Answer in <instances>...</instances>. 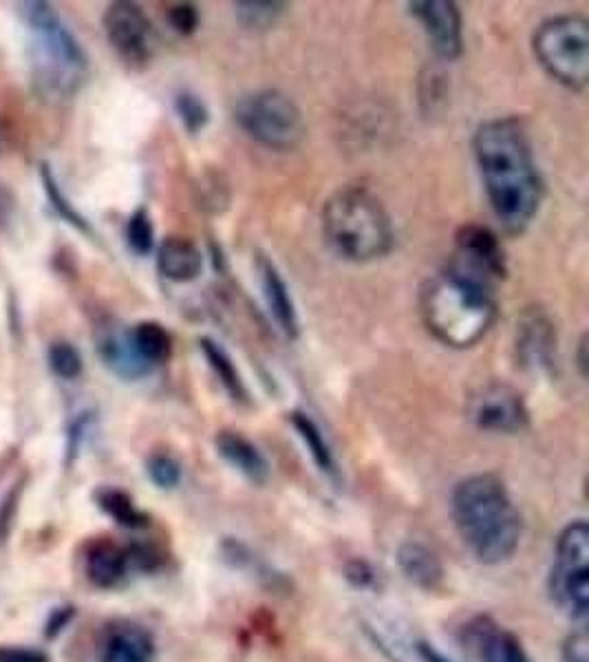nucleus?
Masks as SVG:
<instances>
[{
    "label": "nucleus",
    "instance_id": "obj_1",
    "mask_svg": "<svg viewBox=\"0 0 589 662\" xmlns=\"http://www.w3.org/2000/svg\"><path fill=\"white\" fill-rule=\"evenodd\" d=\"M472 151L494 217L505 232H525L538 215L545 186L523 122L519 118L483 122L472 138Z\"/></svg>",
    "mask_w": 589,
    "mask_h": 662
},
{
    "label": "nucleus",
    "instance_id": "obj_2",
    "mask_svg": "<svg viewBox=\"0 0 589 662\" xmlns=\"http://www.w3.org/2000/svg\"><path fill=\"white\" fill-rule=\"evenodd\" d=\"M419 314L435 340L452 349L475 347L494 325L492 283L452 261L419 292Z\"/></svg>",
    "mask_w": 589,
    "mask_h": 662
},
{
    "label": "nucleus",
    "instance_id": "obj_3",
    "mask_svg": "<svg viewBox=\"0 0 589 662\" xmlns=\"http://www.w3.org/2000/svg\"><path fill=\"white\" fill-rule=\"evenodd\" d=\"M452 519L463 543L486 565L508 561L519 547L523 521L497 475L461 479L452 492Z\"/></svg>",
    "mask_w": 589,
    "mask_h": 662
},
{
    "label": "nucleus",
    "instance_id": "obj_4",
    "mask_svg": "<svg viewBox=\"0 0 589 662\" xmlns=\"http://www.w3.org/2000/svg\"><path fill=\"white\" fill-rule=\"evenodd\" d=\"M323 235L338 257L353 263L378 261L395 243L384 204L362 186L340 188L325 202Z\"/></svg>",
    "mask_w": 589,
    "mask_h": 662
},
{
    "label": "nucleus",
    "instance_id": "obj_5",
    "mask_svg": "<svg viewBox=\"0 0 589 662\" xmlns=\"http://www.w3.org/2000/svg\"><path fill=\"white\" fill-rule=\"evenodd\" d=\"M30 30V65L39 91L47 98H72L89 76V61L76 36L47 3H23Z\"/></svg>",
    "mask_w": 589,
    "mask_h": 662
},
{
    "label": "nucleus",
    "instance_id": "obj_6",
    "mask_svg": "<svg viewBox=\"0 0 589 662\" xmlns=\"http://www.w3.org/2000/svg\"><path fill=\"white\" fill-rule=\"evenodd\" d=\"M538 65L558 85L582 91L589 83V23L582 17H556L534 32Z\"/></svg>",
    "mask_w": 589,
    "mask_h": 662
},
{
    "label": "nucleus",
    "instance_id": "obj_7",
    "mask_svg": "<svg viewBox=\"0 0 589 662\" xmlns=\"http://www.w3.org/2000/svg\"><path fill=\"white\" fill-rule=\"evenodd\" d=\"M241 131L270 151H292L305 138L303 113L296 102L276 89L246 96L234 107Z\"/></svg>",
    "mask_w": 589,
    "mask_h": 662
},
{
    "label": "nucleus",
    "instance_id": "obj_8",
    "mask_svg": "<svg viewBox=\"0 0 589 662\" xmlns=\"http://www.w3.org/2000/svg\"><path fill=\"white\" fill-rule=\"evenodd\" d=\"M468 417L481 431L519 433L527 426V406L523 395L508 384H486L468 400Z\"/></svg>",
    "mask_w": 589,
    "mask_h": 662
},
{
    "label": "nucleus",
    "instance_id": "obj_9",
    "mask_svg": "<svg viewBox=\"0 0 589 662\" xmlns=\"http://www.w3.org/2000/svg\"><path fill=\"white\" fill-rule=\"evenodd\" d=\"M105 32L113 50L129 65L142 67L153 58L155 32L135 3H113L105 14Z\"/></svg>",
    "mask_w": 589,
    "mask_h": 662
},
{
    "label": "nucleus",
    "instance_id": "obj_10",
    "mask_svg": "<svg viewBox=\"0 0 589 662\" xmlns=\"http://www.w3.org/2000/svg\"><path fill=\"white\" fill-rule=\"evenodd\" d=\"M411 17L424 28L433 52L441 61H457L461 56V12L450 0H417L408 3Z\"/></svg>",
    "mask_w": 589,
    "mask_h": 662
},
{
    "label": "nucleus",
    "instance_id": "obj_11",
    "mask_svg": "<svg viewBox=\"0 0 589 662\" xmlns=\"http://www.w3.org/2000/svg\"><path fill=\"white\" fill-rule=\"evenodd\" d=\"M516 358L532 373H552L556 362V327L541 307H530L516 323Z\"/></svg>",
    "mask_w": 589,
    "mask_h": 662
},
{
    "label": "nucleus",
    "instance_id": "obj_12",
    "mask_svg": "<svg viewBox=\"0 0 589 662\" xmlns=\"http://www.w3.org/2000/svg\"><path fill=\"white\" fill-rule=\"evenodd\" d=\"M459 265L481 274L490 283L505 276V254L497 235L479 224H466L455 235Z\"/></svg>",
    "mask_w": 589,
    "mask_h": 662
},
{
    "label": "nucleus",
    "instance_id": "obj_13",
    "mask_svg": "<svg viewBox=\"0 0 589 662\" xmlns=\"http://www.w3.org/2000/svg\"><path fill=\"white\" fill-rule=\"evenodd\" d=\"M257 270H259V276H261L263 299H265V305H268L272 318L276 321L279 329L290 340H296L298 332H301V325H298L296 305H294V299L290 294V287H287L285 279L281 276L276 265L263 254L257 259Z\"/></svg>",
    "mask_w": 589,
    "mask_h": 662
},
{
    "label": "nucleus",
    "instance_id": "obj_14",
    "mask_svg": "<svg viewBox=\"0 0 589 662\" xmlns=\"http://www.w3.org/2000/svg\"><path fill=\"white\" fill-rule=\"evenodd\" d=\"M100 662H155L153 636L140 625H113L100 644Z\"/></svg>",
    "mask_w": 589,
    "mask_h": 662
},
{
    "label": "nucleus",
    "instance_id": "obj_15",
    "mask_svg": "<svg viewBox=\"0 0 589 662\" xmlns=\"http://www.w3.org/2000/svg\"><path fill=\"white\" fill-rule=\"evenodd\" d=\"M157 270L173 283H190L204 270V254L190 239L168 237L157 250Z\"/></svg>",
    "mask_w": 589,
    "mask_h": 662
},
{
    "label": "nucleus",
    "instance_id": "obj_16",
    "mask_svg": "<svg viewBox=\"0 0 589 662\" xmlns=\"http://www.w3.org/2000/svg\"><path fill=\"white\" fill-rule=\"evenodd\" d=\"M217 453L237 468L243 477H248L254 484H265L270 477V464L263 457V453L241 433L234 431H221L215 437Z\"/></svg>",
    "mask_w": 589,
    "mask_h": 662
},
{
    "label": "nucleus",
    "instance_id": "obj_17",
    "mask_svg": "<svg viewBox=\"0 0 589 662\" xmlns=\"http://www.w3.org/2000/svg\"><path fill=\"white\" fill-rule=\"evenodd\" d=\"M552 598L576 620H585L589 611V567L567 569L552 567L549 574Z\"/></svg>",
    "mask_w": 589,
    "mask_h": 662
},
{
    "label": "nucleus",
    "instance_id": "obj_18",
    "mask_svg": "<svg viewBox=\"0 0 589 662\" xmlns=\"http://www.w3.org/2000/svg\"><path fill=\"white\" fill-rule=\"evenodd\" d=\"M395 558L406 580L422 589H435L444 580V565L439 556L419 541H404L397 547Z\"/></svg>",
    "mask_w": 589,
    "mask_h": 662
},
{
    "label": "nucleus",
    "instance_id": "obj_19",
    "mask_svg": "<svg viewBox=\"0 0 589 662\" xmlns=\"http://www.w3.org/2000/svg\"><path fill=\"white\" fill-rule=\"evenodd\" d=\"M100 356L105 365L124 380H138L151 373V365L138 354L131 332H111L100 340Z\"/></svg>",
    "mask_w": 589,
    "mask_h": 662
},
{
    "label": "nucleus",
    "instance_id": "obj_20",
    "mask_svg": "<svg viewBox=\"0 0 589 662\" xmlns=\"http://www.w3.org/2000/svg\"><path fill=\"white\" fill-rule=\"evenodd\" d=\"M129 552L111 541H100L91 547L87 556V572L89 578L98 587H113L118 585L129 569Z\"/></svg>",
    "mask_w": 589,
    "mask_h": 662
},
{
    "label": "nucleus",
    "instance_id": "obj_21",
    "mask_svg": "<svg viewBox=\"0 0 589 662\" xmlns=\"http://www.w3.org/2000/svg\"><path fill=\"white\" fill-rule=\"evenodd\" d=\"M477 642L483 662H530L521 640L503 629H497L488 618H479Z\"/></svg>",
    "mask_w": 589,
    "mask_h": 662
},
{
    "label": "nucleus",
    "instance_id": "obj_22",
    "mask_svg": "<svg viewBox=\"0 0 589 662\" xmlns=\"http://www.w3.org/2000/svg\"><path fill=\"white\" fill-rule=\"evenodd\" d=\"M199 349L201 354L206 356L210 369L215 371V376L219 378L221 387L228 391V395L239 402V404H246L248 402V389H246V382L234 365V360L230 358V354L212 338H201L199 340Z\"/></svg>",
    "mask_w": 589,
    "mask_h": 662
},
{
    "label": "nucleus",
    "instance_id": "obj_23",
    "mask_svg": "<svg viewBox=\"0 0 589 662\" xmlns=\"http://www.w3.org/2000/svg\"><path fill=\"white\" fill-rule=\"evenodd\" d=\"M556 565L567 569L589 567V525L585 519L567 523L556 541Z\"/></svg>",
    "mask_w": 589,
    "mask_h": 662
},
{
    "label": "nucleus",
    "instance_id": "obj_24",
    "mask_svg": "<svg viewBox=\"0 0 589 662\" xmlns=\"http://www.w3.org/2000/svg\"><path fill=\"white\" fill-rule=\"evenodd\" d=\"M131 340L138 349V354L151 365H162L168 362L173 354V338L166 332L164 325L155 321H144L131 329Z\"/></svg>",
    "mask_w": 589,
    "mask_h": 662
},
{
    "label": "nucleus",
    "instance_id": "obj_25",
    "mask_svg": "<svg viewBox=\"0 0 589 662\" xmlns=\"http://www.w3.org/2000/svg\"><path fill=\"white\" fill-rule=\"evenodd\" d=\"M292 424H294L296 433L301 435V439L305 442L316 466L327 475H336V462H334L331 448H329L323 431L318 428V424L307 413H301V411L292 413Z\"/></svg>",
    "mask_w": 589,
    "mask_h": 662
},
{
    "label": "nucleus",
    "instance_id": "obj_26",
    "mask_svg": "<svg viewBox=\"0 0 589 662\" xmlns=\"http://www.w3.org/2000/svg\"><path fill=\"white\" fill-rule=\"evenodd\" d=\"M98 503L100 508L111 514L118 523L127 525V528H142L146 525V517L144 512H140L133 503V499L116 488H105L98 492Z\"/></svg>",
    "mask_w": 589,
    "mask_h": 662
},
{
    "label": "nucleus",
    "instance_id": "obj_27",
    "mask_svg": "<svg viewBox=\"0 0 589 662\" xmlns=\"http://www.w3.org/2000/svg\"><path fill=\"white\" fill-rule=\"evenodd\" d=\"M175 111H177L182 124L186 127V131L190 135L201 133L208 127V122H210V111H208L206 102L197 94H193V91L177 94V98H175Z\"/></svg>",
    "mask_w": 589,
    "mask_h": 662
},
{
    "label": "nucleus",
    "instance_id": "obj_28",
    "mask_svg": "<svg viewBox=\"0 0 589 662\" xmlns=\"http://www.w3.org/2000/svg\"><path fill=\"white\" fill-rule=\"evenodd\" d=\"M285 8V3H237L234 12L243 28L270 30L281 19Z\"/></svg>",
    "mask_w": 589,
    "mask_h": 662
},
{
    "label": "nucleus",
    "instance_id": "obj_29",
    "mask_svg": "<svg viewBox=\"0 0 589 662\" xmlns=\"http://www.w3.org/2000/svg\"><path fill=\"white\" fill-rule=\"evenodd\" d=\"M52 371L65 380H76L83 373V356L69 343H56L50 349Z\"/></svg>",
    "mask_w": 589,
    "mask_h": 662
},
{
    "label": "nucleus",
    "instance_id": "obj_30",
    "mask_svg": "<svg viewBox=\"0 0 589 662\" xmlns=\"http://www.w3.org/2000/svg\"><path fill=\"white\" fill-rule=\"evenodd\" d=\"M127 239L129 246L138 252V254H149L155 246V228L153 221L149 217V213L144 208H140L127 224Z\"/></svg>",
    "mask_w": 589,
    "mask_h": 662
},
{
    "label": "nucleus",
    "instance_id": "obj_31",
    "mask_svg": "<svg viewBox=\"0 0 589 662\" xmlns=\"http://www.w3.org/2000/svg\"><path fill=\"white\" fill-rule=\"evenodd\" d=\"M146 466L153 484L160 488H175L182 481V466L168 453H155Z\"/></svg>",
    "mask_w": 589,
    "mask_h": 662
},
{
    "label": "nucleus",
    "instance_id": "obj_32",
    "mask_svg": "<svg viewBox=\"0 0 589 662\" xmlns=\"http://www.w3.org/2000/svg\"><path fill=\"white\" fill-rule=\"evenodd\" d=\"M563 662H589V636L585 629L571 631L560 647Z\"/></svg>",
    "mask_w": 589,
    "mask_h": 662
},
{
    "label": "nucleus",
    "instance_id": "obj_33",
    "mask_svg": "<svg viewBox=\"0 0 589 662\" xmlns=\"http://www.w3.org/2000/svg\"><path fill=\"white\" fill-rule=\"evenodd\" d=\"M168 21L177 34L190 36L199 28V12L193 3H179L168 12Z\"/></svg>",
    "mask_w": 589,
    "mask_h": 662
},
{
    "label": "nucleus",
    "instance_id": "obj_34",
    "mask_svg": "<svg viewBox=\"0 0 589 662\" xmlns=\"http://www.w3.org/2000/svg\"><path fill=\"white\" fill-rule=\"evenodd\" d=\"M45 184H47V191H50V197H52V202H54V206L61 210V215H65L74 226H78L80 230H87V224L83 221V217L72 208V204H67V199L61 195V191H58V186H56V182H54V177H50V173L45 171Z\"/></svg>",
    "mask_w": 589,
    "mask_h": 662
},
{
    "label": "nucleus",
    "instance_id": "obj_35",
    "mask_svg": "<svg viewBox=\"0 0 589 662\" xmlns=\"http://www.w3.org/2000/svg\"><path fill=\"white\" fill-rule=\"evenodd\" d=\"M0 662H47V655L28 647H0Z\"/></svg>",
    "mask_w": 589,
    "mask_h": 662
},
{
    "label": "nucleus",
    "instance_id": "obj_36",
    "mask_svg": "<svg viewBox=\"0 0 589 662\" xmlns=\"http://www.w3.org/2000/svg\"><path fill=\"white\" fill-rule=\"evenodd\" d=\"M345 576H347V580L353 583L356 587H367V585H371V580H373V569L369 567L367 561L353 558V561L347 563Z\"/></svg>",
    "mask_w": 589,
    "mask_h": 662
},
{
    "label": "nucleus",
    "instance_id": "obj_37",
    "mask_svg": "<svg viewBox=\"0 0 589 662\" xmlns=\"http://www.w3.org/2000/svg\"><path fill=\"white\" fill-rule=\"evenodd\" d=\"M74 616V609H69V607H65V609H56L54 611V616H52V622H50V629H47V633L50 636H54V633H58L65 625H67V620Z\"/></svg>",
    "mask_w": 589,
    "mask_h": 662
},
{
    "label": "nucleus",
    "instance_id": "obj_38",
    "mask_svg": "<svg viewBox=\"0 0 589 662\" xmlns=\"http://www.w3.org/2000/svg\"><path fill=\"white\" fill-rule=\"evenodd\" d=\"M417 651H419V655H422V660L424 662H452V660H448L444 653H439L433 644H428V642H419L417 644Z\"/></svg>",
    "mask_w": 589,
    "mask_h": 662
},
{
    "label": "nucleus",
    "instance_id": "obj_39",
    "mask_svg": "<svg viewBox=\"0 0 589 662\" xmlns=\"http://www.w3.org/2000/svg\"><path fill=\"white\" fill-rule=\"evenodd\" d=\"M585 351H587V336H582L580 343H578V369H580L582 378L587 376V356H585Z\"/></svg>",
    "mask_w": 589,
    "mask_h": 662
}]
</instances>
